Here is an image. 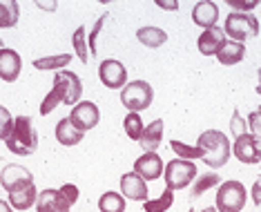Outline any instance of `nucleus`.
<instances>
[{"label": "nucleus", "instance_id": "1", "mask_svg": "<svg viewBox=\"0 0 261 212\" xmlns=\"http://www.w3.org/2000/svg\"><path fill=\"white\" fill-rule=\"evenodd\" d=\"M7 150L16 156H29L38 150V132L29 116H16L9 139L5 141Z\"/></svg>", "mask_w": 261, "mask_h": 212}, {"label": "nucleus", "instance_id": "2", "mask_svg": "<svg viewBox=\"0 0 261 212\" xmlns=\"http://www.w3.org/2000/svg\"><path fill=\"white\" fill-rule=\"evenodd\" d=\"M199 148L203 150V163L212 170H219L228 163L230 154H232V145H230L228 137L221 129H205L199 137Z\"/></svg>", "mask_w": 261, "mask_h": 212}, {"label": "nucleus", "instance_id": "3", "mask_svg": "<svg viewBox=\"0 0 261 212\" xmlns=\"http://www.w3.org/2000/svg\"><path fill=\"white\" fill-rule=\"evenodd\" d=\"M248 192L246 186L241 181H225V183L219 186L217 190V205L215 208L219 212H241L246 208V201H248Z\"/></svg>", "mask_w": 261, "mask_h": 212}, {"label": "nucleus", "instance_id": "4", "mask_svg": "<svg viewBox=\"0 0 261 212\" xmlns=\"http://www.w3.org/2000/svg\"><path fill=\"white\" fill-rule=\"evenodd\" d=\"M223 32L225 36L234 43H246L248 38H257L259 36V20L257 16L252 14H232L225 18V25H223Z\"/></svg>", "mask_w": 261, "mask_h": 212}, {"label": "nucleus", "instance_id": "5", "mask_svg": "<svg viewBox=\"0 0 261 212\" xmlns=\"http://www.w3.org/2000/svg\"><path fill=\"white\" fill-rule=\"evenodd\" d=\"M199 176L197 166L194 161H183V158H172L163 170V179H165V188L174 190H183L190 183H194V179Z\"/></svg>", "mask_w": 261, "mask_h": 212}, {"label": "nucleus", "instance_id": "6", "mask_svg": "<svg viewBox=\"0 0 261 212\" xmlns=\"http://www.w3.org/2000/svg\"><path fill=\"white\" fill-rule=\"evenodd\" d=\"M154 101V90L147 81H132L121 90V103L123 108H127L129 112L141 114L143 110H147Z\"/></svg>", "mask_w": 261, "mask_h": 212}, {"label": "nucleus", "instance_id": "7", "mask_svg": "<svg viewBox=\"0 0 261 212\" xmlns=\"http://www.w3.org/2000/svg\"><path fill=\"white\" fill-rule=\"evenodd\" d=\"M232 154L239 158L246 166H254V163H261V141L257 134L246 132L241 137L234 139L232 143Z\"/></svg>", "mask_w": 261, "mask_h": 212}, {"label": "nucleus", "instance_id": "8", "mask_svg": "<svg viewBox=\"0 0 261 212\" xmlns=\"http://www.w3.org/2000/svg\"><path fill=\"white\" fill-rule=\"evenodd\" d=\"M69 121L74 123L76 129H81L83 134L90 132V129H94L98 125L100 121V112H98V105L92 103V101H81L76 103L72 112H69Z\"/></svg>", "mask_w": 261, "mask_h": 212}, {"label": "nucleus", "instance_id": "9", "mask_svg": "<svg viewBox=\"0 0 261 212\" xmlns=\"http://www.w3.org/2000/svg\"><path fill=\"white\" fill-rule=\"evenodd\" d=\"M98 78L108 90H121L127 85V69L116 58H108L98 65Z\"/></svg>", "mask_w": 261, "mask_h": 212}, {"label": "nucleus", "instance_id": "10", "mask_svg": "<svg viewBox=\"0 0 261 212\" xmlns=\"http://www.w3.org/2000/svg\"><path fill=\"white\" fill-rule=\"evenodd\" d=\"M32 183H34L32 172L25 166H18V163L5 166L3 172H0V186H3V190H7V194L20 190L25 186H32Z\"/></svg>", "mask_w": 261, "mask_h": 212}, {"label": "nucleus", "instance_id": "11", "mask_svg": "<svg viewBox=\"0 0 261 212\" xmlns=\"http://www.w3.org/2000/svg\"><path fill=\"white\" fill-rule=\"evenodd\" d=\"M163 158L156 152H145L143 156H139L134 161V172L143 181H156L159 176H163Z\"/></svg>", "mask_w": 261, "mask_h": 212}, {"label": "nucleus", "instance_id": "12", "mask_svg": "<svg viewBox=\"0 0 261 212\" xmlns=\"http://www.w3.org/2000/svg\"><path fill=\"white\" fill-rule=\"evenodd\" d=\"M121 194L129 201H147V181H143L136 172H125L121 176Z\"/></svg>", "mask_w": 261, "mask_h": 212}, {"label": "nucleus", "instance_id": "13", "mask_svg": "<svg viewBox=\"0 0 261 212\" xmlns=\"http://www.w3.org/2000/svg\"><path fill=\"white\" fill-rule=\"evenodd\" d=\"M72 205L63 197L61 190H54V188H47L38 194L36 201V212H69Z\"/></svg>", "mask_w": 261, "mask_h": 212}, {"label": "nucleus", "instance_id": "14", "mask_svg": "<svg viewBox=\"0 0 261 212\" xmlns=\"http://www.w3.org/2000/svg\"><path fill=\"white\" fill-rule=\"evenodd\" d=\"M20 69H22L20 54L14 49L3 47V49H0V78H3L5 83H14L20 76Z\"/></svg>", "mask_w": 261, "mask_h": 212}, {"label": "nucleus", "instance_id": "15", "mask_svg": "<svg viewBox=\"0 0 261 212\" xmlns=\"http://www.w3.org/2000/svg\"><path fill=\"white\" fill-rule=\"evenodd\" d=\"M225 43H228V38H225V32H223L221 27L205 29V32L199 36V40H197L199 51L203 56H217Z\"/></svg>", "mask_w": 261, "mask_h": 212}, {"label": "nucleus", "instance_id": "16", "mask_svg": "<svg viewBox=\"0 0 261 212\" xmlns=\"http://www.w3.org/2000/svg\"><path fill=\"white\" fill-rule=\"evenodd\" d=\"M217 20H219V5L217 3L201 0V3L194 5V9H192V22L197 27H203V32H205V29L217 27Z\"/></svg>", "mask_w": 261, "mask_h": 212}, {"label": "nucleus", "instance_id": "17", "mask_svg": "<svg viewBox=\"0 0 261 212\" xmlns=\"http://www.w3.org/2000/svg\"><path fill=\"white\" fill-rule=\"evenodd\" d=\"M58 105H67V90L63 85V78L61 74H54V85H51V92L47 94L40 103V116H47L49 112H54Z\"/></svg>", "mask_w": 261, "mask_h": 212}, {"label": "nucleus", "instance_id": "18", "mask_svg": "<svg viewBox=\"0 0 261 212\" xmlns=\"http://www.w3.org/2000/svg\"><path fill=\"white\" fill-rule=\"evenodd\" d=\"M38 194L40 192L36 190V183L25 186V188H20V190H16V192H9V205L14 210H29L32 205H36Z\"/></svg>", "mask_w": 261, "mask_h": 212}, {"label": "nucleus", "instance_id": "19", "mask_svg": "<svg viewBox=\"0 0 261 212\" xmlns=\"http://www.w3.org/2000/svg\"><path fill=\"white\" fill-rule=\"evenodd\" d=\"M56 141L61 145H65V148H72V145H79L83 141V132L81 129L74 127V123L67 119H61L56 125Z\"/></svg>", "mask_w": 261, "mask_h": 212}, {"label": "nucleus", "instance_id": "20", "mask_svg": "<svg viewBox=\"0 0 261 212\" xmlns=\"http://www.w3.org/2000/svg\"><path fill=\"white\" fill-rule=\"evenodd\" d=\"M161 141H163V121L156 119V121H152L150 125H145L143 137H141L139 143L143 145L145 152H156Z\"/></svg>", "mask_w": 261, "mask_h": 212}, {"label": "nucleus", "instance_id": "21", "mask_svg": "<svg viewBox=\"0 0 261 212\" xmlns=\"http://www.w3.org/2000/svg\"><path fill=\"white\" fill-rule=\"evenodd\" d=\"M243 58H246V45L234 43V40H228V43L221 47V51L217 54V61L221 65H237V63H241Z\"/></svg>", "mask_w": 261, "mask_h": 212}, {"label": "nucleus", "instance_id": "22", "mask_svg": "<svg viewBox=\"0 0 261 212\" xmlns=\"http://www.w3.org/2000/svg\"><path fill=\"white\" fill-rule=\"evenodd\" d=\"M136 38H139L141 45L150 47V49H156V47L168 43V34H165L161 27H141L139 32H136Z\"/></svg>", "mask_w": 261, "mask_h": 212}, {"label": "nucleus", "instance_id": "23", "mask_svg": "<svg viewBox=\"0 0 261 212\" xmlns=\"http://www.w3.org/2000/svg\"><path fill=\"white\" fill-rule=\"evenodd\" d=\"M20 5L16 0H0V29H11L18 25Z\"/></svg>", "mask_w": 261, "mask_h": 212}, {"label": "nucleus", "instance_id": "24", "mask_svg": "<svg viewBox=\"0 0 261 212\" xmlns=\"http://www.w3.org/2000/svg\"><path fill=\"white\" fill-rule=\"evenodd\" d=\"M69 63H72V54L45 56V58H36V61H34V69H38V72H49V69H58V72H63Z\"/></svg>", "mask_w": 261, "mask_h": 212}, {"label": "nucleus", "instance_id": "25", "mask_svg": "<svg viewBox=\"0 0 261 212\" xmlns=\"http://www.w3.org/2000/svg\"><path fill=\"white\" fill-rule=\"evenodd\" d=\"M98 210L100 212H125V197L121 192H105L98 199Z\"/></svg>", "mask_w": 261, "mask_h": 212}, {"label": "nucleus", "instance_id": "26", "mask_svg": "<svg viewBox=\"0 0 261 212\" xmlns=\"http://www.w3.org/2000/svg\"><path fill=\"white\" fill-rule=\"evenodd\" d=\"M221 186V176L217 172H205V174H199L192 183V199H199L201 194H205L210 188H217Z\"/></svg>", "mask_w": 261, "mask_h": 212}, {"label": "nucleus", "instance_id": "27", "mask_svg": "<svg viewBox=\"0 0 261 212\" xmlns=\"http://www.w3.org/2000/svg\"><path fill=\"white\" fill-rule=\"evenodd\" d=\"M172 203H174V192L170 188H165L156 199H147L143 203V210L145 212H168L172 208Z\"/></svg>", "mask_w": 261, "mask_h": 212}, {"label": "nucleus", "instance_id": "28", "mask_svg": "<svg viewBox=\"0 0 261 212\" xmlns=\"http://www.w3.org/2000/svg\"><path fill=\"white\" fill-rule=\"evenodd\" d=\"M123 129H125V134L132 141H141L143 137V119H141V114H136V112H127V116L123 119Z\"/></svg>", "mask_w": 261, "mask_h": 212}, {"label": "nucleus", "instance_id": "29", "mask_svg": "<svg viewBox=\"0 0 261 212\" xmlns=\"http://www.w3.org/2000/svg\"><path fill=\"white\" fill-rule=\"evenodd\" d=\"M170 148L176 156L183 158V161H194V158L203 161V150H201L199 145H188V143H183V141H172Z\"/></svg>", "mask_w": 261, "mask_h": 212}, {"label": "nucleus", "instance_id": "30", "mask_svg": "<svg viewBox=\"0 0 261 212\" xmlns=\"http://www.w3.org/2000/svg\"><path fill=\"white\" fill-rule=\"evenodd\" d=\"M72 45H74V51L79 56L81 63H90V45H87V38H85V27H79L72 36Z\"/></svg>", "mask_w": 261, "mask_h": 212}, {"label": "nucleus", "instance_id": "31", "mask_svg": "<svg viewBox=\"0 0 261 212\" xmlns=\"http://www.w3.org/2000/svg\"><path fill=\"white\" fill-rule=\"evenodd\" d=\"M105 20H108V14H103L96 22H94L90 36H87V45H90V56H96V49H98V47H96V40H98V34H100V29H103Z\"/></svg>", "mask_w": 261, "mask_h": 212}, {"label": "nucleus", "instance_id": "32", "mask_svg": "<svg viewBox=\"0 0 261 212\" xmlns=\"http://www.w3.org/2000/svg\"><path fill=\"white\" fill-rule=\"evenodd\" d=\"M11 127H14V119H11L9 110L0 105V141H7L9 139Z\"/></svg>", "mask_w": 261, "mask_h": 212}, {"label": "nucleus", "instance_id": "33", "mask_svg": "<svg viewBox=\"0 0 261 212\" xmlns=\"http://www.w3.org/2000/svg\"><path fill=\"white\" fill-rule=\"evenodd\" d=\"M225 3H228V7L234 9L237 14H250L252 9L259 7L257 0H225Z\"/></svg>", "mask_w": 261, "mask_h": 212}, {"label": "nucleus", "instance_id": "34", "mask_svg": "<svg viewBox=\"0 0 261 212\" xmlns=\"http://www.w3.org/2000/svg\"><path fill=\"white\" fill-rule=\"evenodd\" d=\"M248 127H250L252 134H257V137H261V105L254 112H250L248 114Z\"/></svg>", "mask_w": 261, "mask_h": 212}, {"label": "nucleus", "instance_id": "35", "mask_svg": "<svg viewBox=\"0 0 261 212\" xmlns=\"http://www.w3.org/2000/svg\"><path fill=\"white\" fill-rule=\"evenodd\" d=\"M58 190L63 192V197L69 201V205H74L76 201H79V197H81V190H79V186H74V183H65L63 188H58Z\"/></svg>", "mask_w": 261, "mask_h": 212}, {"label": "nucleus", "instance_id": "36", "mask_svg": "<svg viewBox=\"0 0 261 212\" xmlns=\"http://www.w3.org/2000/svg\"><path fill=\"white\" fill-rule=\"evenodd\" d=\"M230 129H232L234 139L248 132V129H246V121L241 119V114H239V112H234V114H232V123H230Z\"/></svg>", "mask_w": 261, "mask_h": 212}, {"label": "nucleus", "instance_id": "37", "mask_svg": "<svg viewBox=\"0 0 261 212\" xmlns=\"http://www.w3.org/2000/svg\"><path fill=\"white\" fill-rule=\"evenodd\" d=\"M250 197H252L254 205L261 210V181H254V186L250 188Z\"/></svg>", "mask_w": 261, "mask_h": 212}, {"label": "nucleus", "instance_id": "38", "mask_svg": "<svg viewBox=\"0 0 261 212\" xmlns=\"http://www.w3.org/2000/svg\"><path fill=\"white\" fill-rule=\"evenodd\" d=\"M156 7L168 9V11H176V9H179V3H163V0H159V3H156Z\"/></svg>", "mask_w": 261, "mask_h": 212}, {"label": "nucleus", "instance_id": "39", "mask_svg": "<svg viewBox=\"0 0 261 212\" xmlns=\"http://www.w3.org/2000/svg\"><path fill=\"white\" fill-rule=\"evenodd\" d=\"M0 212H14V208L9 205V201H3V199H0Z\"/></svg>", "mask_w": 261, "mask_h": 212}, {"label": "nucleus", "instance_id": "40", "mask_svg": "<svg viewBox=\"0 0 261 212\" xmlns=\"http://www.w3.org/2000/svg\"><path fill=\"white\" fill-rule=\"evenodd\" d=\"M38 7H43V9H56V3H49V5H45V3H38Z\"/></svg>", "mask_w": 261, "mask_h": 212}, {"label": "nucleus", "instance_id": "41", "mask_svg": "<svg viewBox=\"0 0 261 212\" xmlns=\"http://www.w3.org/2000/svg\"><path fill=\"white\" fill-rule=\"evenodd\" d=\"M257 76H259V85H257V94H259V96H261V67L257 69Z\"/></svg>", "mask_w": 261, "mask_h": 212}, {"label": "nucleus", "instance_id": "42", "mask_svg": "<svg viewBox=\"0 0 261 212\" xmlns=\"http://www.w3.org/2000/svg\"><path fill=\"white\" fill-rule=\"evenodd\" d=\"M201 212H219V210H217V208H203Z\"/></svg>", "mask_w": 261, "mask_h": 212}, {"label": "nucleus", "instance_id": "43", "mask_svg": "<svg viewBox=\"0 0 261 212\" xmlns=\"http://www.w3.org/2000/svg\"><path fill=\"white\" fill-rule=\"evenodd\" d=\"M0 49H3V38H0Z\"/></svg>", "mask_w": 261, "mask_h": 212}, {"label": "nucleus", "instance_id": "44", "mask_svg": "<svg viewBox=\"0 0 261 212\" xmlns=\"http://www.w3.org/2000/svg\"><path fill=\"white\" fill-rule=\"evenodd\" d=\"M190 212H192V210H190Z\"/></svg>", "mask_w": 261, "mask_h": 212}, {"label": "nucleus", "instance_id": "45", "mask_svg": "<svg viewBox=\"0 0 261 212\" xmlns=\"http://www.w3.org/2000/svg\"><path fill=\"white\" fill-rule=\"evenodd\" d=\"M259 181H261V179H259Z\"/></svg>", "mask_w": 261, "mask_h": 212}]
</instances>
